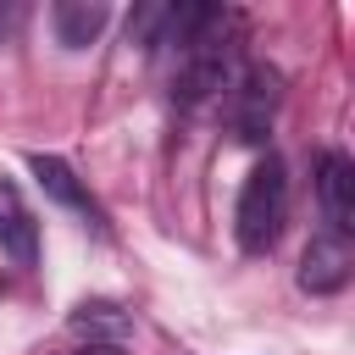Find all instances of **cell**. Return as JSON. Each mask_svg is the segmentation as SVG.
Here are the masks:
<instances>
[{"label":"cell","instance_id":"obj_1","mask_svg":"<svg viewBox=\"0 0 355 355\" xmlns=\"http://www.w3.org/2000/svg\"><path fill=\"white\" fill-rule=\"evenodd\" d=\"M244 50V17L227 6H205L200 28L172 50V100L178 105H200V100H222L233 89V78Z\"/></svg>","mask_w":355,"mask_h":355},{"label":"cell","instance_id":"obj_8","mask_svg":"<svg viewBox=\"0 0 355 355\" xmlns=\"http://www.w3.org/2000/svg\"><path fill=\"white\" fill-rule=\"evenodd\" d=\"M67 322H72V333L89 338V344H128V333H133L128 311H116L111 300H83Z\"/></svg>","mask_w":355,"mask_h":355},{"label":"cell","instance_id":"obj_2","mask_svg":"<svg viewBox=\"0 0 355 355\" xmlns=\"http://www.w3.org/2000/svg\"><path fill=\"white\" fill-rule=\"evenodd\" d=\"M283 222H288V172H283L277 155H266V161L250 166V178H244V189H239L233 239H239L244 255H266V250L277 244Z\"/></svg>","mask_w":355,"mask_h":355},{"label":"cell","instance_id":"obj_10","mask_svg":"<svg viewBox=\"0 0 355 355\" xmlns=\"http://www.w3.org/2000/svg\"><path fill=\"white\" fill-rule=\"evenodd\" d=\"M28 28V6L22 0H0V44H17Z\"/></svg>","mask_w":355,"mask_h":355},{"label":"cell","instance_id":"obj_3","mask_svg":"<svg viewBox=\"0 0 355 355\" xmlns=\"http://www.w3.org/2000/svg\"><path fill=\"white\" fill-rule=\"evenodd\" d=\"M277 105H283V72L266 67V61H250V67L233 78V89L222 94L227 133H233L239 144H266Z\"/></svg>","mask_w":355,"mask_h":355},{"label":"cell","instance_id":"obj_5","mask_svg":"<svg viewBox=\"0 0 355 355\" xmlns=\"http://www.w3.org/2000/svg\"><path fill=\"white\" fill-rule=\"evenodd\" d=\"M0 255L11 266H39V222L11 178H0Z\"/></svg>","mask_w":355,"mask_h":355},{"label":"cell","instance_id":"obj_6","mask_svg":"<svg viewBox=\"0 0 355 355\" xmlns=\"http://www.w3.org/2000/svg\"><path fill=\"white\" fill-rule=\"evenodd\" d=\"M316 194H322V211L333 227L355 233V161L344 150H327L316 161Z\"/></svg>","mask_w":355,"mask_h":355},{"label":"cell","instance_id":"obj_4","mask_svg":"<svg viewBox=\"0 0 355 355\" xmlns=\"http://www.w3.org/2000/svg\"><path fill=\"white\" fill-rule=\"evenodd\" d=\"M300 288L305 294H338V288H349V277H355V233H344V227H316L311 233V244L300 250Z\"/></svg>","mask_w":355,"mask_h":355},{"label":"cell","instance_id":"obj_7","mask_svg":"<svg viewBox=\"0 0 355 355\" xmlns=\"http://www.w3.org/2000/svg\"><path fill=\"white\" fill-rule=\"evenodd\" d=\"M111 22V6L105 0H55L50 6V28H55V44L61 50H89Z\"/></svg>","mask_w":355,"mask_h":355},{"label":"cell","instance_id":"obj_11","mask_svg":"<svg viewBox=\"0 0 355 355\" xmlns=\"http://www.w3.org/2000/svg\"><path fill=\"white\" fill-rule=\"evenodd\" d=\"M72 355H128V344H78Z\"/></svg>","mask_w":355,"mask_h":355},{"label":"cell","instance_id":"obj_9","mask_svg":"<svg viewBox=\"0 0 355 355\" xmlns=\"http://www.w3.org/2000/svg\"><path fill=\"white\" fill-rule=\"evenodd\" d=\"M28 172L39 178V189L55 200V205H67V211H89V194H83V183H78V172L61 161V155H28Z\"/></svg>","mask_w":355,"mask_h":355}]
</instances>
